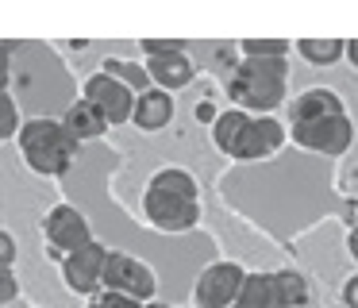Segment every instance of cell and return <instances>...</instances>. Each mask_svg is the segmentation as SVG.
I'll return each instance as SVG.
<instances>
[{"label":"cell","mask_w":358,"mask_h":308,"mask_svg":"<svg viewBox=\"0 0 358 308\" xmlns=\"http://www.w3.org/2000/svg\"><path fill=\"white\" fill-rule=\"evenodd\" d=\"M0 285H4V304H12V300H16V277H12V270L0 274Z\"/></svg>","instance_id":"484cf974"},{"label":"cell","mask_w":358,"mask_h":308,"mask_svg":"<svg viewBox=\"0 0 358 308\" xmlns=\"http://www.w3.org/2000/svg\"><path fill=\"white\" fill-rule=\"evenodd\" d=\"M239 50L243 58H289L293 43H285V38H243Z\"/></svg>","instance_id":"ffe728a7"},{"label":"cell","mask_w":358,"mask_h":308,"mask_svg":"<svg viewBox=\"0 0 358 308\" xmlns=\"http://www.w3.org/2000/svg\"><path fill=\"white\" fill-rule=\"evenodd\" d=\"M231 308H239V304H231Z\"/></svg>","instance_id":"f546056e"},{"label":"cell","mask_w":358,"mask_h":308,"mask_svg":"<svg viewBox=\"0 0 358 308\" xmlns=\"http://www.w3.org/2000/svg\"><path fill=\"white\" fill-rule=\"evenodd\" d=\"M147 74H150V81H155V89L178 92V89H185V85L196 77V66H193V58H189L185 50H178V54L147 58Z\"/></svg>","instance_id":"8fae6325"},{"label":"cell","mask_w":358,"mask_h":308,"mask_svg":"<svg viewBox=\"0 0 358 308\" xmlns=\"http://www.w3.org/2000/svg\"><path fill=\"white\" fill-rule=\"evenodd\" d=\"M247 123H250V112H243V108H227V112H220L216 123H212V143L231 158L235 146H239V139H243V131H247Z\"/></svg>","instance_id":"9a60e30c"},{"label":"cell","mask_w":358,"mask_h":308,"mask_svg":"<svg viewBox=\"0 0 358 308\" xmlns=\"http://www.w3.org/2000/svg\"><path fill=\"white\" fill-rule=\"evenodd\" d=\"M85 308H147V304H143V300H135V297H124V293L101 289L96 297H89Z\"/></svg>","instance_id":"7402d4cb"},{"label":"cell","mask_w":358,"mask_h":308,"mask_svg":"<svg viewBox=\"0 0 358 308\" xmlns=\"http://www.w3.org/2000/svg\"><path fill=\"white\" fill-rule=\"evenodd\" d=\"M273 281H278L281 308H304L308 304V281H304V274H296V270H278Z\"/></svg>","instance_id":"d6986e66"},{"label":"cell","mask_w":358,"mask_h":308,"mask_svg":"<svg viewBox=\"0 0 358 308\" xmlns=\"http://www.w3.org/2000/svg\"><path fill=\"white\" fill-rule=\"evenodd\" d=\"M239 308H281L273 274H247L239 293Z\"/></svg>","instance_id":"2e32d148"},{"label":"cell","mask_w":358,"mask_h":308,"mask_svg":"<svg viewBox=\"0 0 358 308\" xmlns=\"http://www.w3.org/2000/svg\"><path fill=\"white\" fill-rule=\"evenodd\" d=\"M296 54H301L308 66H335V62H343V54H347V43H343V38H301V43H296Z\"/></svg>","instance_id":"ac0fdd59"},{"label":"cell","mask_w":358,"mask_h":308,"mask_svg":"<svg viewBox=\"0 0 358 308\" xmlns=\"http://www.w3.org/2000/svg\"><path fill=\"white\" fill-rule=\"evenodd\" d=\"M20 131H24V123H20L16 100H12V92L4 89L0 92V139H20Z\"/></svg>","instance_id":"44dd1931"},{"label":"cell","mask_w":358,"mask_h":308,"mask_svg":"<svg viewBox=\"0 0 358 308\" xmlns=\"http://www.w3.org/2000/svg\"><path fill=\"white\" fill-rule=\"evenodd\" d=\"M0 262H4V270H12V262H16V243H12V231H0Z\"/></svg>","instance_id":"cb8c5ba5"},{"label":"cell","mask_w":358,"mask_h":308,"mask_svg":"<svg viewBox=\"0 0 358 308\" xmlns=\"http://www.w3.org/2000/svg\"><path fill=\"white\" fill-rule=\"evenodd\" d=\"M104 289L124 293V297H135V300H143V304H150L155 293H158V277L143 258H135V254H127V251H112L108 266H104Z\"/></svg>","instance_id":"8992f818"},{"label":"cell","mask_w":358,"mask_h":308,"mask_svg":"<svg viewBox=\"0 0 358 308\" xmlns=\"http://www.w3.org/2000/svg\"><path fill=\"white\" fill-rule=\"evenodd\" d=\"M347 112V104L339 100V92L335 89H304L293 97V104H289V123H308V120H324V115H343Z\"/></svg>","instance_id":"7c38bea8"},{"label":"cell","mask_w":358,"mask_h":308,"mask_svg":"<svg viewBox=\"0 0 358 308\" xmlns=\"http://www.w3.org/2000/svg\"><path fill=\"white\" fill-rule=\"evenodd\" d=\"M343 308H358V274L347 277V285H343Z\"/></svg>","instance_id":"d4e9b609"},{"label":"cell","mask_w":358,"mask_h":308,"mask_svg":"<svg viewBox=\"0 0 358 308\" xmlns=\"http://www.w3.org/2000/svg\"><path fill=\"white\" fill-rule=\"evenodd\" d=\"M43 239H47L50 258L66 262L73 251H81V246L93 243V227H89V220L73 204H55V208H47V216H43Z\"/></svg>","instance_id":"5b68a950"},{"label":"cell","mask_w":358,"mask_h":308,"mask_svg":"<svg viewBox=\"0 0 358 308\" xmlns=\"http://www.w3.org/2000/svg\"><path fill=\"white\" fill-rule=\"evenodd\" d=\"M62 123H66V131H70V135L78 139V143H93V139H101L104 131L112 127V123L104 120L101 108L89 104L85 97H78V100H70V104H66Z\"/></svg>","instance_id":"4fadbf2b"},{"label":"cell","mask_w":358,"mask_h":308,"mask_svg":"<svg viewBox=\"0 0 358 308\" xmlns=\"http://www.w3.org/2000/svg\"><path fill=\"white\" fill-rule=\"evenodd\" d=\"M347 251H350V258L358 262V223H355V227L347 231Z\"/></svg>","instance_id":"4316f807"},{"label":"cell","mask_w":358,"mask_h":308,"mask_svg":"<svg viewBox=\"0 0 358 308\" xmlns=\"http://www.w3.org/2000/svg\"><path fill=\"white\" fill-rule=\"evenodd\" d=\"M108 246L104 243H89L81 246V251H73L70 258L62 262V281L70 293H78V297H96V293L104 289V266H108Z\"/></svg>","instance_id":"ba28073f"},{"label":"cell","mask_w":358,"mask_h":308,"mask_svg":"<svg viewBox=\"0 0 358 308\" xmlns=\"http://www.w3.org/2000/svg\"><path fill=\"white\" fill-rule=\"evenodd\" d=\"M178 50H185L178 38H143V54H147V58H158V54H178Z\"/></svg>","instance_id":"603a6c76"},{"label":"cell","mask_w":358,"mask_h":308,"mask_svg":"<svg viewBox=\"0 0 358 308\" xmlns=\"http://www.w3.org/2000/svg\"><path fill=\"white\" fill-rule=\"evenodd\" d=\"M104 74H112L116 81H124L127 89L135 92V97H143V92L155 89V81H150L147 66H139V62H127V58H104Z\"/></svg>","instance_id":"e0dca14e"},{"label":"cell","mask_w":358,"mask_h":308,"mask_svg":"<svg viewBox=\"0 0 358 308\" xmlns=\"http://www.w3.org/2000/svg\"><path fill=\"white\" fill-rule=\"evenodd\" d=\"M289 58H243L227 74V97L250 115H270L285 104Z\"/></svg>","instance_id":"7a4b0ae2"},{"label":"cell","mask_w":358,"mask_h":308,"mask_svg":"<svg viewBox=\"0 0 358 308\" xmlns=\"http://www.w3.org/2000/svg\"><path fill=\"white\" fill-rule=\"evenodd\" d=\"M147 308H170V304H158V300H150V304Z\"/></svg>","instance_id":"f1b7e54d"},{"label":"cell","mask_w":358,"mask_h":308,"mask_svg":"<svg viewBox=\"0 0 358 308\" xmlns=\"http://www.w3.org/2000/svg\"><path fill=\"white\" fill-rule=\"evenodd\" d=\"M347 58H350V66L358 69V38H350V43H347Z\"/></svg>","instance_id":"83f0119b"},{"label":"cell","mask_w":358,"mask_h":308,"mask_svg":"<svg viewBox=\"0 0 358 308\" xmlns=\"http://www.w3.org/2000/svg\"><path fill=\"white\" fill-rule=\"evenodd\" d=\"M285 139H289L285 123H278L273 115H250V123H247V131H243V139H239L231 158L235 162H270L273 154L285 146Z\"/></svg>","instance_id":"30bf717a"},{"label":"cell","mask_w":358,"mask_h":308,"mask_svg":"<svg viewBox=\"0 0 358 308\" xmlns=\"http://www.w3.org/2000/svg\"><path fill=\"white\" fill-rule=\"evenodd\" d=\"M81 97H85L89 104L101 108L108 123H131V115H135V100H139L124 81H116V77L104 74V69H96V74H89V77H85V85H81Z\"/></svg>","instance_id":"9c48e42d"},{"label":"cell","mask_w":358,"mask_h":308,"mask_svg":"<svg viewBox=\"0 0 358 308\" xmlns=\"http://www.w3.org/2000/svg\"><path fill=\"white\" fill-rule=\"evenodd\" d=\"M143 216L155 231L181 235L201 223V185L189 169L166 166L143 189Z\"/></svg>","instance_id":"6da1fadb"},{"label":"cell","mask_w":358,"mask_h":308,"mask_svg":"<svg viewBox=\"0 0 358 308\" xmlns=\"http://www.w3.org/2000/svg\"><path fill=\"white\" fill-rule=\"evenodd\" d=\"M20 154H24L27 169H35L39 177H62L70 174L73 158H78V139L66 131L62 120H27L20 131Z\"/></svg>","instance_id":"3957f363"},{"label":"cell","mask_w":358,"mask_h":308,"mask_svg":"<svg viewBox=\"0 0 358 308\" xmlns=\"http://www.w3.org/2000/svg\"><path fill=\"white\" fill-rule=\"evenodd\" d=\"M243 281H247V270L239 262H212V266L201 270L193 285V300L196 308H231L239 304Z\"/></svg>","instance_id":"52a82bcc"},{"label":"cell","mask_w":358,"mask_h":308,"mask_svg":"<svg viewBox=\"0 0 358 308\" xmlns=\"http://www.w3.org/2000/svg\"><path fill=\"white\" fill-rule=\"evenodd\" d=\"M293 143L308 154H320V158H339V154L350 150L355 143V123L350 115H324V120H308V123H293Z\"/></svg>","instance_id":"277c9868"},{"label":"cell","mask_w":358,"mask_h":308,"mask_svg":"<svg viewBox=\"0 0 358 308\" xmlns=\"http://www.w3.org/2000/svg\"><path fill=\"white\" fill-rule=\"evenodd\" d=\"M173 112H178V104H173V92H162V89H150V92H143L139 100H135V115H131V123L139 131H162V127H170L173 123Z\"/></svg>","instance_id":"5bb4252c"}]
</instances>
